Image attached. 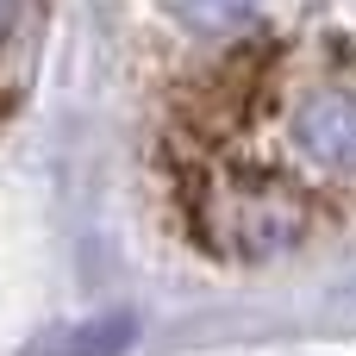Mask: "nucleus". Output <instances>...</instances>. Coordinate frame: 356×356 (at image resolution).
I'll return each instance as SVG.
<instances>
[{
    "label": "nucleus",
    "mask_w": 356,
    "mask_h": 356,
    "mask_svg": "<svg viewBox=\"0 0 356 356\" xmlns=\"http://www.w3.org/2000/svg\"><path fill=\"white\" fill-rule=\"evenodd\" d=\"M31 38H38V0H0V100L6 88H19Z\"/></svg>",
    "instance_id": "39448f33"
},
{
    "label": "nucleus",
    "mask_w": 356,
    "mask_h": 356,
    "mask_svg": "<svg viewBox=\"0 0 356 356\" xmlns=\"http://www.w3.org/2000/svg\"><path fill=\"white\" fill-rule=\"evenodd\" d=\"M188 219H194V238H200L207 257L275 263V257H288L313 238L319 207H313L307 181H294L269 163H244V169H200Z\"/></svg>",
    "instance_id": "f257e3e1"
},
{
    "label": "nucleus",
    "mask_w": 356,
    "mask_h": 356,
    "mask_svg": "<svg viewBox=\"0 0 356 356\" xmlns=\"http://www.w3.org/2000/svg\"><path fill=\"white\" fill-rule=\"evenodd\" d=\"M156 6L200 38H244L257 25V0H156Z\"/></svg>",
    "instance_id": "20e7f679"
},
{
    "label": "nucleus",
    "mask_w": 356,
    "mask_h": 356,
    "mask_svg": "<svg viewBox=\"0 0 356 356\" xmlns=\"http://www.w3.org/2000/svg\"><path fill=\"white\" fill-rule=\"evenodd\" d=\"M288 131H294V150L325 169V175H356V88L344 81H319L294 100L288 113Z\"/></svg>",
    "instance_id": "f03ea898"
},
{
    "label": "nucleus",
    "mask_w": 356,
    "mask_h": 356,
    "mask_svg": "<svg viewBox=\"0 0 356 356\" xmlns=\"http://www.w3.org/2000/svg\"><path fill=\"white\" fill-rule=\"evenodd\" d=\"M131 338H138L131 313H94V319H69L50 338H38L31 356H125Z\"/></svg>",
    "instance_id": "7ed1b4c3"
}]
</instances>
